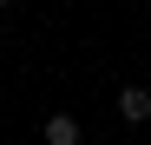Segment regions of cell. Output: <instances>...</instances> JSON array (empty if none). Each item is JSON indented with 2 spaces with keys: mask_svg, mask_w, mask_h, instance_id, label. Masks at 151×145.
Wrapping results in <instances>:
<instances>
[{
  "mask_svg": "<svg viewBox=\"0 0 151 145\" xmlns=\"http://www.w3.org/2000/svg\"><path fill=\"white\" fill-rule=\"evenodd\" d=\"M118 119H125V125H145V119H151V92L145 86H125L118 92Z\"/></svg>",
  "mask_w": 151,
  "mask_h": 145,
  "instance_id": "6da1fadb",
  "label": "cell"
},
{
  "mask_svg": "<svg viewBox=\"0 0 151 145\" xmlns=\"http://www.w3.org/2000/svg\"><path fill=\"white\" fill-rule=\"evenodd\" d=\"M40 138H46V145H79V119H72V112H53Z\"/></svg>",
  "mask_w": 151,
  "mask_h": 145,
  "instance_id": "7a4b0ae2",
  "label": "cell"
},
{
  "mask_svg": "<svg viewBox=\"0 0 151 145\" xmlns=\"http://www.w3.org/2000/svg\"><path fill=\"white\" fill-rule=\"evenodd\" d=\"M0 7H7V0H0Z\"/></svg>",
  "mask_w": 151,
  "mask_h": 145,
  "instance_id": "3957f363",
  "label": "cell"
}]
</instances>
